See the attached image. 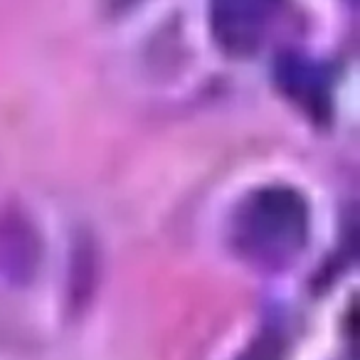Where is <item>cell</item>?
I'll use <instances>...</instances> for the list:
<instances>
[{
	"label": "cell",
	"mask_w": 360,
	"mask_h": 360,
	"mask_svg": "<svg viewBox=\"0 0 360 360\" xmlns=\"http://www.w3.org/2000/svg\"><path fill=\"white\" fill-rule=\"evenodd\" d=\"M279 0H212V32L232 55H247L264 42Z\"/></svg>",
	"instance_id": "2"
},
{
	"label": "cell",
	"mask_w": 360,
	"mask_h": 360,
	"mask_svg": "<svg viewBox=\"0 0 360 360\" xmlns=\"http://www.w3.org/2000/svg\"><path fill=\"white\" fill-rule=\"evenodd\" d=\"M237 360H281V340L274 333L255 338Z\"/></svg>",
	"instance_id": "4"
},
{
	"label": "cell",
	"mask_w": 360,
	"mask_h": 360,
	"mask_svg": "<svg viewBox=\"0 0 360 360\" xmlns=\"http://www.w3.org/2000/svg\"><path fill=\"white\" fill-rule=\"evenodd\" d=\"M309 210L289 188H262L242 202L235 217V240L245 257L259 264H284L304 247Z\"/></svg>",
	"instance_id": "1"
},
{
	"label": "cell",
	"mask_w": 360,
	"mask_h": 360,
	"mask_svg": "<svg viewBox=\"0 0 360 360\" xmlns=\"http://www.w3.org/2000/svg\"><path fill=\"white\" fill-rule=\"evenodd\" d=\"M276 77H279V84L284 86L286 94L299 101L306 111H311L314 116L323 111L326 86L316 67H311L309 62L299 60V57H286L276 67Z\"/></svg>",
	"instance_id": "3"
}]
</instances>
